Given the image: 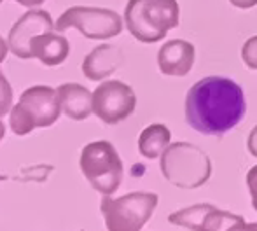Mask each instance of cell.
Instances as JSON below:
<instances>
[{
	"label": "cell",
	"mask_w": 257,
	"mask_h": 231,
	"mask_svg": "<svg viewBox=\"0 0 257 231\" xmlns=\"http://www.w3.org/2000/svg\"><path fill=\"white\" fill-rule=\"evenodd\" d=\"M245 114L243 88L229 77L208 75L187 91L186 121L203 135H226L243 121Z\"/></svg>",
	"instance_id": "1"
},
{
	"label": "cell",
	"mask_w": 257,
	"mask_h": 231,
	"mask_svg": "<svg viewBox=\"0 0 257 231\" xmlns=\"http://www.w3.org/2000/svg\"><path fill=\"white\" fill-rule=\"evenodd\" d=\"M180 9L177 0H128L124 25L144 44H154L179 27Z\"/></svg>",
	"instance_id": "2"
},
{
	"label": "cell",
	"mask_w": 257,
	"mask_h": 231,
	"mask_svg": "<svg viewBox=\"0 0 257 231\" xmlns=\"http://www.w3.org/2000/svg\"><path fill=\"white\" fill-rule=\"evenodd\" d=\"M161 173L170 184L180 189H196L208 182L212 161L208 154L189 142H173L159 160Z\"/></svg>",
	"instance_id": "3"
},
{
	"label": "cell",
	"mask_w": 257,
	"mask_h": 231,
	"mask_svg": "<svg viewBox=\"0 0 257 231\" xmlns=\"http://www.w3.org/2000/svg\"><path fill=\"white\" fill-rule=\"evenodd\" d=\"M61 114L58 91L49 86H32L25 89L20 102L9 112V126L14 135H28L35 128L54 125Z\"/></svg>",
	"instance_id": "4"
},
{
	"label": "cell",
	"mask_w": 257,
	"mask_h": 231,
	"mask_svg": "<svg viewBox=\"0 0 257 231\" xmlns=\"http://www.w3.org/2000/svg\"><path fill=\"white\" fill-rule=\"evenodd\" d=\"M79 167L93 189L103 196H112L119 189L124 175L121 156L107 140H96L84 146Z\"/></svg>",
	"instance_id": "5"
},
{
	"label": "cell",
	"mask_w": 257,
	"mask_h": 231,
	"mask_svg": "<svg viewBox=\"0 0 257 231\" xmlns=\"http://www.w3.org/2000/svg\"><path fill=\"white\" fill-rule=\"evenodd\" d=\"M156 193H128L121 198L103 196L100 203L105 228L108 231H140L158 207Z\"/></svg>",
	"instance_id": "6"
},
{
	"label": "cell",
	"mask_w": 257,
	"mask_h": 231,
	"mask_svg": "<svg viewBox=\"0 0 257 231\" xmlns=\"http://www.w3.org/2000/svg\"><path fill=\"white\" fill-rule=\"evenodd\" d=\"M126 25L119 13L105 7L74 6L68 7L56 20V30L65 32L68 28H77L86 39L91 41H107L117 37Z\"/></svg>",
	"instance_id": "7"
},
{
	"label": "cell",
	"mask_w": 257,
	"mask_h": 231,
	"mask_svg": "<svg viewBox=\"0 0 257 231\" xmlns=\"http://www.w3.org/2000/svg\"><path fill=\"white\" fill-rule=\"evenodd\" d=\"M137 96L122 81H105L93 93V114L105 125H117L135 112Z\"/></svg>",
	"instance_id": "8"
},
{
	"label": "cell",
	"mask_w": 257,
	"mask_h": 231,
	"mask_svg": "<svg viewBox=\"0 0 257 231\" xmlns=\"http://www.w3.org/2000/svg\"><path fill=\"white\" fill-rule=\"evenodd\" d=\"M241 221H245L241 215L219 210L208 203L193 205L168 215L170 224L180 226L189 231H229Z\"/></svg>",
	"instance_id": "9"
},
{
	"label": "cell",
	"mask_w": 257,
	"mask_h": 231,
	"mask_svg": "<svg viewBox=\"0 0 257 231\" xmlns=\"http://www.w3.org/2000/svg\"><path fill=\"white\" fill-rule=\"evenodd\" d=\"M51 30H56V23H53L51 14L44 9H30L11 27L7 34L9 51L20 60H30L32 39Z\"/></svg>",
	"instance_id": "10"
},
{
	"label": "cell",
	"mask_w": 257,
	"mask_h": 231,
	"mask_svg": "<svg viewBox=\"0 0 257 231\" xmlns=\"http://www.w3.org/2000/svg\"><path fill=\"white\" fill-rule=\"evenodd\" d=\"M196 60V48L182 39L166 41L158 51L159 72L170 77H184L191 72Z\"/></svg>",
	"instance_id": "11"
},
{
	"label": "cell",
	"mask_w": 257,
	"mask_h": 231,
	"mask_svg": "<svg viewBox=\"0 0 257 231\" xmlns=\"http://www.w3.org/2000/svg\"><path fill=\"white\" fill-rule=\"evenodd\" d=\"M124 63V53L115 44H100L86 55L82 61V74L89 81H103Z\"/></svg>",
	"instance_id": "12"
},
{
	"label": "cell",
	"mask_w": 257,
	"mask_h": 231,
	"mask_svg": "<svg viewBox=\"0 0 257 231\" xmlns=\"http://www.w3.org/2000/svg\"><path fill=\"white\" fill-rule=\"evenodd\" d=\"M61 112L74 121H84L93 114V93L77 82H67L56 88Z\"/></svg>",
	"instance_id": "13"
},
{
	"label": "cell",
	"mask_w": 257,
	"mask_h": 231,
	"mask_svg": "<svg viewBox=\"0 0 257 231\" xmlns=\"http://www.w3.org/2000/svg\"><path fill=\"white\" fill-rule=\"evenodd\" d=\"M30 53L32 58H37L46 67H58L70 55V44L63 35L51 30L32 39Z\"/></svg>",
	"instance_id": "14"
},
{
	"label": "cell",
	"mask_w": 257,
	"mask_h": 231,
	"mask_svg": "<svg viewBox=\"0 0 257 231\" xmlns=\"http://www.w3.org/2000/svg\"><path fill=\"white\" fill-rule=\"evenodd\" d=\"M172 133L168 126L161 123H153L147 128H144L139 135V153L147 160L161 158L165 149L170 146Z\"/></svg>",
	"instance_id": "15"
},
{
	"label": "cell",
	"mask_w": 257,
	"mask_h": 231,
	"mask_svg": "<svg viewBox=\"0 0 257 231\" xmlns=\"http://www.w3.org/2000/svg\"><path fill=\"white\" fill-rule=\"evenodd\" d=\"M11 109H13V88L0 70V118L9 114Z\"/></svg>",
	"instance_id": "16"
},
{
	"label": "cell",
	"mask_w": 257,
	"mask_h": 231,
	"mask_svg": "<svg viewBox=\"0 0 257 231\" xmlns=\"http://www.w3.org/2000/svg\"><path fill=\"white\" fill-rule=\"evenodd\" d=\"M241 58L250 70H257V35L250 37L241 48Z\"/></svg>",
	"instance_id": "17"
},
{
	"label": "cell",
	"mask_w": 257,
	"mask_h": 231,
	"mask_svg": "<svg viewBox=\"0 0 257 231\" xmlns=\"http://www.w3.org/2000/svg\"><path fill=\"white\" fill-rule=\"evenodd\" d=\"M247 186L252 196V207H254V210L257 212V165L252 167L247 173Z\"/></svg>",
	"instance_id": "18"
},
{
	"label": "cell",
	"mask_w": 257,
	"mask_h": 231,
	"mask_svg": "<svg viewBox=\"0 0 257 231\" xmlns=\"http://www.w3.org/2000/svg\"><path fill=\"white\" fill-rule=\"evenodd\" d=\"M247 146H248V151H250L252 156L257 158V125L254 126V128H252L250 135H248Z\"/></svg>",
	"instance_id": "19"
},
{
	"label": "cell",
	"mask_w": 257,
	"mask_h": 231,
	"mask_svg": "<svg viewBox=\"0 0 257 231\" xmlns=\"http://www.w3.org/2000/svg\"><path fill=\"white\" fill-rule=\"evenodd\" d=\"M229 231H257V222H238L236 226H233Z\"/></svg>",
	"instance_id": "20"
},
{
	"label": "cell",
	"mask_w": 257,
	"mask_h": 231,
	"mask_svg": "<svg viewBox=\"0 0 257 231\" xmlns=\"http://www.w3.org/2000/svg\"><path fill=\"white\" fill-rule=\"evenodd\" d=\"M229 2L238 9H252L257 6V0H229Z\"/></svg>",
	"instance_id": "21"
},
{
	"label": "cell",
	"mask_w": 257,
	"mask_h": 231,
	"mask_svg": "<svg viewBox=\"0 0 257 231\" xmlns=\"http://www.w3.org/2000/svg\"><path fill=\"white\" fill-rule=\"evenodd\" d=\"M7 51H9V46H7V42L4 41L2 37H0V63H2V61L6 60Z\"/></svg>",
	"instance_id": "22"
},
{
	"label": "cell",
	"mask_w": 257,
	"mask_h": 231,
	"mask_svg": "<svg viewBox=\"0 0 257 231\" xmlns=\"http://www.w3.org/2000/svg\"><path fill=\"white\" fill-rule=\"evenodd\" d=\"M18 4H21V6L25 7H35V6H41V4H44L46 0H16Z\"/></svg>",
	"instance_id": "23"
},
{
	"label": "cell",
	"mask_w": 257,
	"mask_h": 231,
	"mask_svg": "<svg viewBox=\"0 0 257 231\" xmlns=\"http://www.w3.org/2000/svg\"><path fill=\"white\" fill-rule=\"evenodd\" d=\"M4 135H6V126H4V123L0 121V142H2Z\"/></svg>",
	"instance_id": "24"
},
{
	"label": "cell",
	"mask_w": 257,
	"mask_h": 231,
	"mask_svg": "<svg viewBox=\"0 0 257 231\" xmlns=\"http://www.w3.org/2000/svg\"><path fill=\"white\" fill-rule=\"evenodd\" d=\"M0 180H7V175H2V173H0Z\"/></svg>",
	"instance_id": "25"
},
{
	"label": "cell",
	"mask_w": 257,
	"mask_h": 231,
	"mask_svg": "<svg viewBox=\"0 0 257 231\" xmlns=\"http://www.w3.org/2000/svg\"><path fill=\"white\" fill-rule=\"evenodd\" d=\"M0 4H2V0H0Z\"/></svg>",
	"instance_id": "26"
}]
</instances>
